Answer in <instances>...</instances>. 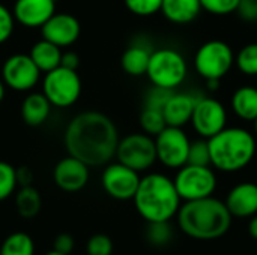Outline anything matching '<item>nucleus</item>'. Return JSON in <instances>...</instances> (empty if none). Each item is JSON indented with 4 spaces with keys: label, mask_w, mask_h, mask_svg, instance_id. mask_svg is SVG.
<instances>
[{
    "label": "nucleus",
    "mask_w": 257,
    "mask_h": 255,
    "mask_svg": "<svg viewBox=\"0 0 257 255\" xmlns=\"http://www.w3.org/2000/svg\"><path fill=\"white\" fill-rule=\"evenodd\" d=\"M80 33H81V26L78 20L66 12H54L53 17L41 27L42 39L60 48H66L75 44Z\"/></svg>",
    "instance_id": "obj_14"
},
{
    "label": "nucleus",
    "mask_w": 257,
    "mask_h": 255,
    "mask_svg": "<svg viewBox=\"0 0 257 255\" xmlns=\"http://www.w3.org/2000/svg\"><path fill=\"white\" fill-rule=\"evenodd\" d=\"M157 149V161L164 167L178 170L188 162L190 137L182 128L166 126L154 137Z\"/></svg>",
    "instance_id": "obj_10"
},
{
    "label": "nucleus",
    "mask_w": 257,
    "mask_h": 255,
    "mask_svg": "<svg viewBox=\"0 0 257 255\" xmlns=\"http://www.w3.org/2000/svg\"><path fill=\"white\" fill-rule=\"evenodd\" d=\"M224 203L233 218H251L257 213V183L242 182L235 185Z\"/></svg>",
    "instance_id": "obj_17"
},
{
    "label": "nucleus",
    "mask_w": 257,
    "mask_h": 255,
    "mask_svg": "<svg viewBox=\"0 0 257 255\" xmlns=\"http://www.w3.org/2000/svg\"><path fill=\"white\" fill-rule=\"evenodd\" d=\"M235 14H238V17L245 23H256L257 0H241Z\"/></svg>",
    "instance_id": "obj_36"
},
{
    "label": "nucleus",
    "mask_w": 257,
    "mask_h": 255,
    "mask_svg": "<svg viewBox=\"0 0 257 255\" xmlns=\"http://www.w3.org/2000/svg\"><path fill=\"white\" fill-rule=\"evenodd\" d=\"M241 0H200L202 11H206L215 17H224L236 12Z\"/></svg>",
    "instance_id": "obj_31"
},
{
    "label": "nucleus",
    "mask_w": 257,
    "mask_h": 255,
    "mask_svg": "<svg viewBox=\"0 0 257 255\" xmlns=\"http://www.w3.org/2000/svg\"><path fill=\"white\" fill-rule=\"evenodd\" d=\"M211 167L236 173L251 164L257 152L256 135L242 126H226L208 140Z\"/></svg>",
    "instance_id": "obj_4"
},
{
    "label": "nucleus",
    "mask_w": 257,
    "mask_h": 255,
    "mask_svg": "<svg viewBox=\"0 0 257 255\" xmlns=\"http://www.w3.org/2000/svg\"><path fill=\"white\" fill-rule=\"evenodd\" d=\"M62 48L45 41L41 39L38 41L32 48H30V59L33 60V63L38 66V69L41 71V74H47L56 68L60 66V60H62Z\"/></svg>",
    "instance_id": "obj_23"
},
{
    "label": "nucleus",
    "mask_w": 257,
    "mask_h": 255,
    "mask_svg": "<svg viewBox=\"0 0 257 255\" xmlns=\"http://www.w3.org/2000/svg\"><path fill=\"white\" fill-rule=\"evenodd\" d=\"M173 237V231L170 227V221L161 222H148L146 227V239L154 246H166Z\"/></svg>",
    "instance_id": "obj_28"
},
{
    "label": "nucleus",
    "mask_w": 257,
    "mask_h": 255,
    "mask_svg": "<svg viewBox=\"0 0 257 255\" xmlns=\"http://www.w3.org/2000/svg\"><path fill=\"white\" fill-rule=\"evenodd\" d=\"M15 207L21 218H35L42 207V198L39 191L32 185L21 186L15 195Z\"/></svg>",
    "instance_id": "obj_24"
},
{
    "label": "nucleus",
    "mask_w": 257,
    "mask_h": 255,
    "mask_svg": "<svg viewBox=\"0 0 257 255\" xmlns=\"http://www.w3.org/2000/svg\"><path fill=\"white\" fill-rule=\"evenodd\" d=\"M32 180H33V174L27 167H21V168L17 170V182H18L20 186L32 185Z\"/></svg>",
    "instance_id": "obj_39"
},
{
    "label": "nucleus",
    "mask_w": 257,
    "mask_h": 255,
    "mask_svg": "<svg viewBox=\"0 0 257 255\" xmlns=\"http://www.w3.org/2000/svg\"><path fill=\"white\" fill-rule=\"evenodd\" d=\"M173 90H167V89H161L157 86H152V89L146 93L145 96V105L143 107H151V108H158L163 110L167 99L170 98Z\"/></svg>",
    "instance_id": "obj_34"
},
{
    "label": "nucleus",
    "mask_w": 257,
    "mask_h": 255,
    "mask_svg": "<svg viewBox=\"0 0 257 255\" xmlns=\"http://www.w3.org/2000/svg\"><path fill=\"white\" fill-rule=\"evenodd\" d=\"M3 98H5V83L0 80V102L3 101Z\"/></svg>",
    "instance_id": "obj_41"
},
{
    "label": "nucleus",
    "mask_w": 257,
    "mask_h": 255,
    "mask_svg": "<svg viewBox=\"0 0 257 255\" xmlns=\"http://www.w3.org/2000/svg\"><path fill=\"white\" fill-rule=\"evenodd\" d=\"M51 107V102L42 92H33L21 104V117L29 126H41L48 119Z\"/></svg>",
    "instance_id": "obj_20"
},
{
    "label": "nucleus",
    "mask_w": 257,
    "mask_h": 255,
    "mask_svg": "<svg viewBox=\"0 0 257 255\" xmlns=\"http://www.w3.org/2000/svg\"><path fill=\"white\" fill-rule=\"evenodd\" d=\"M114 158L117 162L142 173L157 162V149L154 137L145 132H134L119 140Z\"/></svg>",
    "instance_id": "obj_9"
},
{
    "label": "nucleus",
    "mask_w": 257,
    "mask_h": 255,
    "mask_svg": "<svg viewBox=\"0 0 257 255\" xmlns=\"http://www.w3.org/2000/svg\"><path fill=\"white\" fill-rule=\"evenodd\" d=\"M176 218L182 233L196 240H215L223 237L229 231L233 219L226 203L214 195L184 201Z\"/></svg>",
    "instance_id": "obj_2"
},
{
    "label": "nucleus",
    "mask_w": 257,
    "mask_h": 255,
    "mask_svg": "<svg viewBox=\"0 0 257 255\" xmlns=\"http://www.w3.org/2000/svg\"><path fill=\"white\" fill-rule=\"evenodd\" d=\"M86 251H87V255H111L113 254V242L107 234L98 233L89 239Z\"/></svg>",
    "instance_id": "obj_33"
},
{
    "label": "nucleus",
    "mask_w": 257,
    "mask_h": 255,
    "mask_svg": "<svg viewBox=\"0 0 257 255\" xmlns=\"http://www.w3.org/2000/svg\"><path fill=\"white\" fill-rule=\"evenodd\" d=\"M235 66L245 77H257V42H250L235 54Z\"/></svg>",
    "instance_id": "obj_26"
},
{
    "label": "nucleus",
    "mask_w": 257,
    "mask_h": 255,
    "mask_svg": "<svg viewBox=\"0 0 257 255\" xmlns=\"http://www.w3.org/2000/svg\"><path fill=\"white\" fill-rule=\"evenodd\" d=\"M140 173L120 164H108L101 176V185L107 195L114 200H133L140 183Z\"/></svg>",
    "instance_id": "obj_13"
},
{
    "label": "nucleus",
    "mask_w": 257,
    "mask_h": 255,
    "mask_svg": "<svg viewBox=\"0 0 257 255\" xmlns=\"http://www.w3.org/2000/svg\"><path fill=\"white\" fill-rule=\"evenodd\" d=\"M41 78V71L29 54L9 56L2 66V81L15 92L32 90Z\"/></svg>",
    "instance_id": "obj_12"
},
{
    "label": "nucleus",
    "mask_w": 257,
    "mask_h": 255,
    "mask_svg": "<svg viewBox=\"0 0 257 255\" xmlns=\"http://www.w3.org/2000/svg\"><path fill=\"white\" fill-rule=\"evenodd\" d=\"M0 255H35V242L24 231L11 233L0 246Z\"/></svg>",
    "instance_id": "obj_25"
},
{
    "label": "nucleus",
    "mask_w": 257,
    "mask_h": 255,
    "mask_svg": "<svg viewBox=\"0 0 257 255\" xmlns=\"http://www.w3.org/2000/svg\"><path fill=\"white\" fill-rule=\"evenodd\" d=\"M75 246V240L69 233H60L59 236H56L54 243H53V249L59 251L62 254H71L74 251Z\"/></svg>",
    "instance_id": "obj_37"
},
{
    "label": "nucleus",
    "mask_w": 257,
    "mask_h": 255,
    "mask_svg": "<svg viewBox=\"0 0 257 255\" xmlns=\"http://www.w3.org/2000/svg\"><path fill=\"white\" fill-rule=\"evenodd\" d=\"M193 65L203 80L221 81L235 66V53L227 42L211 39L197 48Z\"/></svg>",
    "instance_id": "obj_6"
},
{
    "label": "nucleus",
    "mask_w": 257,
    "mask_h": 255,
    "mask_svg": "<svg viewBox=\"0 0 257 255\" xmlns=\"http://www.w3.org/2000/svg\"><path fill=\"white\" fill-rule=\"evenodd\" d=\"M154 50H151L149 45L146 44H140V42H134L133 45H130L122 57H120V66L122 69L131 75V77H142L146 75L148 71V65H149V59Z\"/></svg>",
    "instance_id": "obj_21"
},
{
    "label": "nucleus",
    "mask_w": 257,
    "mask_h": 255,
    "mask_svg": "<svg viewBox=\"0 0 257 255\" xmlns=\"http://www.w3.org/2000/svg\"><path fill=\"white\" fill-rule=\"evenodd\" d=\"M166 20L173 24H190L202 14L200 0H163L161 11Z\"/></svg>",
    "instance_id": "obj_19"
},
{
    "label": "nucleus",
    "mask_w": 257,
    "mask_h": 255,
    "mask_svg": "<svg viewBox=\"0 0 257 255\" xmlns=\"http://www.w3.org/2000/svg\"><path fill=\"white\" fill-rule=\"evenodd\" d=\"M197 98L199 96L193 93L173 90L163 108V114H164L167 126L184 128L187 123H190Z\"/></svg>",
    "instance_id": "obj_18"
},
{
    "label": "nucleus",
    "mask_w": 257,
    "mask_h": 255,
    "mask_svg": "<svg viewBox=\"0 0 257 255\" xmlns=\"http://www.w3.org/2000/svg\"><path fill=\"white\" fill-rule=\"evenodd\" d=\"M191 165H211V155H209V146L208 140L199 137L197 140H193L190 143L188 149V162Z\"/></svg>",
    "instance_id": "obj_30"
},
{
    "label": "nucleus",
    "mask_w": 257,
    "mask_h": 255,
    "mask_svg": "<svg viewBox=\"0 0 257 255\" xmlns=\"http://www.w3.org/2000/svg\"><path fill=\"white\" fill-rule=\"evenodd\" d=\"M248 233H250V236H251L254 240H257V213L250 218V222H248Z\"/></svg>",
    "instance_id": "obj_40"
},
{
    "label": "nucleus",
    "mask_w": 257,
    "mask_h": 255,
    "mask_svg": "<svg viewBox=\"0 0 257 255\" xmlns=\"http://www.w3.org/2000/svg\"><path fill=\"white\" fill-rule=\"evenodd\" d=\"M230 108L233 114L244 122H254L257 117V87L241 86L230 98Z\"/></svg>",
    "instance_id": "obj_22"
},
{
    "label": "nucleus",
    "mask_w": 257,
    "mask_h": 255,
    "mask_svg": "<svg viewBox=\"0 0 257 255\" xmlns=\"http://www.w3.org/2000/svg\"><path fill=\"white\" fill-rule=\"evenodd\" d=\"M117 144L116 125L110 117L98 111H84L75 116L65 131L68 153L87 167L108 164L116 155Z\"/></svg>",
    "instance_id": "obj_1"
},
{
    "label": "nucleus",
    "mask_w": 257,
    "mask_h": 255,
    "mask_svg": "<svg viewBox=\"0 0 257 255\" xmlns=\"http://www.w3.org/2000/svg\"><path fill=\"white\" fill-rule=\"evenodd\" d=\"M173 183L181 200L191 201L214 195L217 189V176L211 165L185 164L178 168Z\"/></svg>",
    "instance_id": "obj_7"
},
{
    "label": "nucleus",
    "mask_w": 257,
    "mask_h": 255,
    "mask_svg": "<svg viewBox=\"0 0 257 255\" xmlns=\"http://www.w3.org/2000/svg\"><path fill=\"white\" fill-rule=\"evenodd\" d=\"M253 128H254V135H256L257 138V117L254 119V122H253Z\"/></svg>",
    "instance_id": "obj_43"
},
{
    "label": "nucleus",
    "mask_w": 257,
    "mask_h": 255,
    "mask_svg": "<svg viewBox=\"0 0 257 255\" xmlns=\"http://www.w3.org/2000/svg\"><path fill=\"white\" fill-rule=\"evenodd\" d=\"M89 168L80 159L68 155L60 159L53 171V180L56 186L65 192H78L89 182Z\"/></svg>",
    "instance_id": "obj_15"
},
{
    "label": "nucleus",
    "mask_w": 257,
    "mask_h": 255,
    "mask_svg": "<svg viewBox=\"0 0 257 255\" xmlns=\"http://www.w3.org/2000/svg\"><path fill=\"white\" fill-rule=\"evenodd\" d=\"M15 27V18L14 14L0 3V45L5 44L14 33Z\"/></svg>",
    "instance_id": "obj_35"
},
{
    "label": "nucleus",
    "mask_w": 257,
    "mask_h": 255,
    "mask_svg": "<svg viewBox=\"0 0 257 255\" xmlns=\"http://www.w3.org/2000/svg\"><path fill=\"white\" fill-rule=\"evenodd\" d=\"M133 201L146 222L170 221L182 204L173 179L161 173H149L142 177Z\"/></svg>",
    "instance_id": "obj_3"
},
{
    "label": "nucleus",
    "mask_w": 257,
    "mask_h": 255,
    "mask_svg": "<svg viewBox=\"0 0 257 255\" xmlns=\"http://www.w3.org/2000/svg\"><path fill=\"white\" fill-rule=\"evenodd\" d=\"M227 119L223 102L211 96H200L196 101L190 123L199 137L209 140L227 126Z\"/></svg>",
    "instance_id": "obj_11"
},
{
    "label": "nucleus",
    "mask_w": 257,
    "mask_h": 255,
    "mask_svg": "<svg viewBox=\"0 0 257 255\" xmlns=\"http://www.w3.org/2000/svg\"><path fill=\"white\" fill-rule=\"evenodd\" d=\"M44 255H68V254H62V252H59V251H50V252H47V254H44Z\"/></svg>",
    "instance_id": "obj_42"
},
{
    "label": "nucleus",
    "mask_w": 257,
    "mask_h": 255,
    "mask_svg": "<svg viewBox=\"0 0 257 255\" xmlns=\"http://www.w3.org/2000/svg\"><path fill=\"white\" fill-rule=\"evenodd\" d=\"M42 93L53 107L68 108L74 105L81 95V80L75 69L59 66L45 74Z\"/></svg>",
    "instance_id": "obj_8"
},
{
    "label": "nucleus",
    "mask_w": 257,
    "mask_h": 255,
    "mask_svg": "<svg viewBox=\"0 0 257 255\" xmlns=\"http://www.w3.org/2000/svg\"><path fill=\"white\" fill-rule=\"evenodd\" d=\"M126 9L137 17H151L161 11L163 0H123Z\"/></svg>",
    "instance_id": "obj_32"
},
{
    "label": "nucleus",
    "mask_w": 257,
    "mask_h": 255,
    "mask_svg": "<svg viewBox=\"0 0 257 255\" xmlns=\"http://www.w3.org/2000/svg\"><path fill=\"white\" fill-rule=\"evenodd\" d=\"M146 77L152 86L176 90L188 77V63L178 50L158 48L151 54Z\"/></svg>",
    "instance_id": "obj_5"
},
{
    "label": "nucleus",
    "mask_w": 257,
    "mask_h": 255,
    "mask_svg": "<svg viewBox=\"0 0 257 255\" xmlns=\"http://www.w3.org/2000/svg\"><path fill=\"white\" fill-rule=\"evenodd\" d=\"M140 126H142L143 132L151 137H155L157 134H160L167 126L163 110L143 107V110L140 113Z\"/></svg>",
    "instance_id": "obj_27"
},
{
    "label": "nucleus",
    "mask_w": 257,
    "mask_h": 255,
    "mask_svg": "<svg viewBox=\"0 0 257 255\" xmlns=\"http://www.w3.org/2000/svg\"><path fill=\"white\" fill-rule=\"evenodd\" d=\"M56 12V0H17L12 9L15 23L24 27H42Z\"/></svg>",
    "instance_id": "obj_16"
},
{
    "label": "nucleus",
    "mask_w": 257,
    "mask_h": 255,
    "mask_svg": "<svg viewBox=\"0 0 257 255\" xmlns=\"http://www.w3.org/2000/svg\"><path fill=\"white\" fill-rule=\"evenodd\" d=\"M78 63H80V59L75 53L72 51H68V53H62V60H60V66L63 68H68V69H75L78 68Z\"/></svg>",
    "instance_id": "obj_38"
},
{
    "label": "nucleus",
    "mask_w": 257,
    "mask_h": 255,
    "mask_svg": "<svg viewBox=\"0 0 257 255\" xmlns=\"http://www.w3.org/2000/svg\"><path fill=\"white\" fill-rule=\"evenodd\" d=\"M17 186V168L5 161H0V201L8 200L15 192Z\"/></svg>",
    "instance_id": "obj_29"
}]
</instances>
